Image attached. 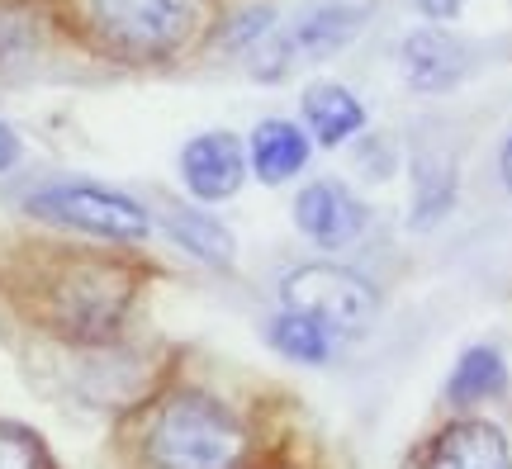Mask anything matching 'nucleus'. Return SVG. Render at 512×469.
<instances>
[{
	"label": "nucleus",
	"mask_w": 512,
	"mask_h": 469,
	"mask_svg": "<svg viewBox=\"0 0 512 469\" xmlns=\"http://www.w3.org/2000/svg\"><path fill=\"white\" fill-rule=\"evenodd\" d=\"M0 469H48L34 436H24L19 427H0Z\"/></svg>",
	"instance_id": "obj_18"
},
{
	"label": "nucleus",
	"mask_w": 512,
	"mask_h": 469,
	"mask_svg": "<svg viewBox=\"0 0 512 469\" xmlns=\"http://www.w3.org/2000/svg\"><path fill=\"white\" fill-rule=\"evenodd\" d=\"M313 138L290 119H261L252 128V143H247V162H252L256 181L261 185H285L290 176H299L309 166Z\"/></svg>",
	"instance_id": "obj_10"
},
{
	"label": "nucleus",
	"mask_w": 512,
	"mask_h": 469,
	"mask_svg": "<svg viewBox=\"0 0 512 469\" xmlns=\"http://www.w3.org/2000/svg\"><path fill=\"white\" fill-rule=\"evenodd\" d=\"M294 223L313 247L337 252V247H351L366 233V204L342 181H313L294 195Z\"/></svg>",
	"instance_id": "obj_7"
},
{
	"label": "nucleus",
	"mask_w": 512,
	"mask_h": 469,
	"mask_svg": "<svg viewBox=\"0 0 512 469\" xmlns=\"http://www.w3.org/2000/svg\"><path fill=\"white\" fill-rule=\"evenodd\" d=\"M24 209L43 223H62L76 233L105 237V242H143L152 233V214L124 190L110 185H91V181H57L43 185L24 199Z\"/></svg>",
	"instance_id": "obj_3"
},
{
	"label": "nucleus",
	"mask_w": 512,
	"mask_h": 469,
	"mask_svg": "<svg viewBox=\"0 0 512 469\" xmlns=\"http://www.w3.org/2000/svg\"><path fill=\"white\" fill-rule=\"evenodd\" d=\"M460 5H465V0H418V10L427 19H437V24H441V19H456Z\"/></svg>",
	"instance_id": "obj_20"
},
{
	"label": "nucleus",
	"mask_w": 512,
	"mask_h": 469,
	"mask_svg": "<svg viewBox=\"0 0 512 469\" xmlns=\"http://www.w3.org/2000/svg\"><path fill=\"white\" fill-rule=\"evenodd\" d=\"M304 124H309V138L323 147H342L347 138H356L366 128V105L342 86V81H313L304 100Z\"/></svg>",
	"instance_id": "obj_11"
},
{
	"label": "nucleus",
	"mask_w": 512,
	"mask_h": 469,
	"mask_svg": "<svg viewBox=\"0 0 512 469\" xmlns=\"http://www.w3.org/2000/svg\"><path fill=\"white\" fill-rule=\"evenodd\" d=\"M503 384H508L503 356H498L494 346H475V351L460 356L456 375H451V384H446V394L456 398V403H484V398L503 394Z\"/></svg>",
	"instance_id": "obj_15"
},
{
	"label": "nucleus",
	"mask_w": 512,
	"mask_h": 469,
	"mask_svg": "<svg viewBox=\"0 0 512 469\" xmlns=\"http://www.w3.org/2000/svg\"><path fill=\"white\" fill-rule=\"evenodd\" d=\"M427 469H512L508 436L484 417H460L432 441Z\"/></svg>",
	"instance_id": "obj_9"
},
{
	"label": "nucleus",
	"mask_w": 512,
	"mask_h": 469,
	"mask_svg": "<svg viewBox=\"0 0 512 469\" xmlns=\"http://www.w3.org/2000/svg\"><path fill=\"white\" fill-rule=\"evenodd\" d=\"M456 199V171L451 166H418V199H413V218L418 228H432Z\"/></svg>",
	"instance_id": "obj_16"
},
{
	"label": "nucleus",
	"mask_w": 512,
	"mask_h": 469,
	"mask_svg": "<svg viewBox=\"0 0 512 469\" xmlns=\"http://www.w3.org/2000/svg\"><path fill=\"white\" fill-rule=\"evenodd\" d=\"M280 299H285V308L323 323L332 337H356L375 318V289L361 275L328 266V261H313V266L290 271L280 280Z\"/></svg>",
	"instance_id": "obj_4"
},
{
	"label": "nucleus",
	"mask_w": 512,
	"mask_h": 469,
	"mask_svg": "<svg viewBox=\"0 0 512 469\" xmlns=\"http://www.w3.org/2000/svg\"><path fill=\"white\" fill-rule=\"evenodd\" d=\"M86 29L124 62H162L195 34V0H86Z\"/></svg>",
	"instance_id": "obj_2"
},
{
	"label": "nucleus",
	"mask_w": 512,
	"mask_h": 469,
	"mask_svg": "<svg viewBox=\"0 0 512 469\" xmlns=\"http://www.w3.org/2000/svg\"><path fill=\"white\" fill-rule=\"evenodd\" d=\"M43 48V24L29 5H0V76L24 72L38 62Z\"/></svg>",
	"instance_id": "obj_13"
},
{
	"label": "nucleus",
	"mask_w": 512,
	"mask_h": 469,
	"mask_svg": "<svg viewBox=\"0 0 512 469\" xmlns=\"http://www.w3.org/2000/svg\"><path fill=\"white\" fill-rule=\"evenodd\" d=\"M498 176L512 190V133H508V143H503V152H498Z\"/></svg>",
	"instance_id": "obj_21"
},
{
	"label": "nucleus",
	"mask_w": 512,
	"mask_h": 469,
	"mask_svg": "<svg viewBox=\"0 0 512 469\" xmlns=\"http://www.w3.org/2000/svg\"><path fill=\"white\" fill-rule=\"evenodd\" d=\"M166 233L181 242L190 256H200L209 266H228L233 261V237L223 228L219 218L200 214V209H171L166 214Z\"/></svg>",
	"instance_id": "obj_12"
},
{
	"label": "nucleus",
	"mask_w": 512,
	"mask_h": 469,
	"mask_svg": "<svg viewBox=\"0 0 512 469\" xmlns=\"http://www.w3.org/2000/svg\"><path fill=\"white\" fill-rule=\"evenodd\" d=\"M128 313V275L110 266H76L53 285V323L72 342H110Z\"/></svg>",
	"instance_id": "obj_5"
},
{
	"label": "nucleus",
	"mask_w": 512,
	"mask_h": 469,
	"mask_svg": "<svg viewBox=\"0 0 512 469\" xmlns=\"http://www.w3.org/2000/svg\"><path fill=\"white\" fill-rule=\"evenodd\" d=\"M181 181L200 204H219L233 199L247 181V147L238 133L214 128V133H195L181 147Z\"/></svg>",
	"instance_id": "obj_6"
},
{
	"label": "nucleus",
	"mask_w": 512,
	"mask_h": 469,
	"mask_svg": "<svg viewBox=\"0 0 512 469\" xmlns=\"http://www.w3.org/2000/svg\"><path fill=\"white\" fill-rule=\"evenodd\" d=\"M143 455L152 469H238L247 455V432L219 398L176 389L147 422Z\"/></svg>",
	"instance_id": "obj_1"
},
{
	"label": "nucleus",
	"mask_w": 512,
	"mask_h": 469,
	"mask_svg": "<svg viewBox=\"0 0 512 469\" xmlns=\"http://www.w3.org/2000/svg\"><path fill=\"white\" fill-rule=\"evenodd\" d=\"M271 19H275V15L266 10V5H261V10H242V15L228 24V34H223V48H228V53H252L256 43L271 34Z\"/></svg>",
	"instance_id": "obj_17"
},
{
	"label": "nucleus",
	"mask_w": 512,
	"mask_h": 469,
	"mask_svg": "<svg viewBox=\"0 0 512 469\" xmlns=\"http://www.w3.org/2000/svg\"><path fill=\"white\" fill-rule=\"evenodd\" d=\"M266 337H271V346L280 351V356H290V361L318 365V361H328L332 356V332L323 323L304 318V313H294V308H285V313L266 327Z\"/></svg>",
	"instance_id": "obj_14"
},
{
	"label": "nucleus",
	"mask_w": 512,
	"mask_h": 469,
	"mask_svg": "<svg viewBox=\"0 0 512 469\" xmlns=\"http://www.w3.org/2000/svg\"><path fill=\"white\" fill-rule=\"evenodd\" d=\"M19 157H24V143H19V133L5 119H0V176L5 171H15L19 166Z\"/></svg>",
	"instance_id": "obj_19"
},
{
	"label": "nucleus",
	"mask_w": 512,
	"mask_h": 469,
	"mask_svg": "<svg viewBox=\"0 0 512 469\" xmlns=\"http://www.w3.org/2000/svg\"><path fill=\"white\" fill-rule=\"evenodd\" d=\"M399 67L413 91L441 95L451 91L456 81H465V72H470V43H460L446 29H418V34L403 38Z\"/></svg>",
	"instance_id": "obj_8"
}]
</instances>
